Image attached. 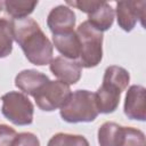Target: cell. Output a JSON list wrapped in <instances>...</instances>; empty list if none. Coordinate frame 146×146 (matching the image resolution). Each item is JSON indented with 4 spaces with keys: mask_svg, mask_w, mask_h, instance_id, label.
Here are the masks:
<instances>
[{
    "mask_svg": "<svg viewBox=\"0 0 146 146\" xmlns=\"http://www.w3.org/2000/svg\"><path fill=\"white\" fill-rule=\"evenodd\" d=\"M11 30L14 40L19 44L29 62L38 66L51 62L54 46L33 18L11 19Z\"/></svg>",
    "mask_w": 146,
    "mask_h": 146,
    "instance_id": "1",
    "label": "cell"
},
{
    "mask_svg": "<svg viewBox=\"0 0 146 146\" xmlns=\"http://www.w3.org/2000/svg\"><path fill=\"white\" fill-rule=\"evenodd\" d=\"M5 10V1H0V15Z\"/></svg>",
    "mask_w": 146,
    "mask_h": 146,
    "instance_id": "22",
    "label": "cell"
},
{
    "mask_svg": "<svg viewBox=\"0 0 146 146\" xmlns=\"http://www.w3.org/2000/svg\"><path fill=\"white\" fill-rule=\"evenodd\" d=\"M14 146H40V141L32 132H21L17 135Z\"/></svg>",
    "mask_w": 146,
    "mask_h": 146,
    "instance_id": "21",
    "label": "cell"
},
{
    "mask_svg": "<svg viewBox=\"0 0 146 146\" xmlns=\"http://www.w3.org/2000/svg\"><path fill=\"white\" fill-rule=\"evenodd\" d=\"M145 7L146 1H119L116 2V19L119 26L125 31L130 32L136 26L137 22L140 21L141 26H145Z\"/></svg>",
    "mask_w": 146,
    "mask_h": 146,
    "instance_id": "7",
    "label": "cell"
},
{
    "mask_svg": "<svg viewBox=\"0 0 146 146\" xmlns=\"http://www.w3.org/2000/svg\"><path fill=\"white\" fill-rule=\"evenodd\" d=\"M60 117L68 123L92 122L98 116L95 92L89 90H75L59 111Z\"/></svg>",
    "mask_w": 146,
    "mask_h": 146,
    "instance_id": "2",
    "label": "cell"
},
{
    "mask_svg": "<svg viewBox=\"0 0 146 146\" xmlns=\"http://www.w3.org/2000/svg\"><path fill=\"white\" fill-rule=\"evenodd\" d=\"M67 5L76 7L79 10L88 15L87 22L96 30L104 32L112 27L115 11L106 1L95 0H81V1H67Z\"/></svg>",
    "mask_w": 146,
    "mask_h": 146,
    "instance_id": "5",
    "label": "cell"
},
{
    "mask_svg": "<svg viewBox=\"0 0 146 146\" xmlns=\"http://www.w3.org/2000/svg\"><path fill=\"white\" fill-rule=\"evenodd\" d=\"M52 46L58 50L63 57L75 60L80 56V39L75 31L52 35Z\"/></svg>",
    "mask_w": 146,
    "mask_h": 146,
    "instance_id": "13",
    "label": "cell"
},
{
    "mask_svg": "<svg viewBox=\"0 0 146 146\" xmlns=\"http://www.w3.org/2000/svg\"><path fill=\"white\" fill-rule=\"evenodd\" d=\"M49 65L51 73L58 79V81L67 86L75 84L81 78L82 67L80 63L76 60L67 59L63 56H58L52 58Z\"/></svg>",
    "mask_w": 146,
    "mask_h": 146,
    "instance_id": "8",
    "label": "cell"
},
{
    "mask_svg": "<svg viewBox=\"0 0 146 146\" xmlns=\"http://www.w3.org/2000/svg\"><path fill=\"white\" fill-rule=\"evenodd\" d=\"M13 40L11 21L6 17H0V58L10 55L13 50Z\"/></svg>",
    "mask_w": 146,
    "mask_h": 146,
    "instance_id": "18",
    "label": "cell"
},
{
    "mask_svg": "<svg viewBox=\"0 0 146 146\" xmlns=\"http://www.w3.org/2000/svg\"><path fill=\"white\" fill-rule=\"evenodd\" d=\"M2 115L16 125H27L33 122L34 106L32 102L19 91H9L1 97Z\"/></svg>",
    "mask_w": 146,
    "mask_h": 146,
    "instance_id": "4",
    "label": "cell"
},
{
    "mask_svg": "<svg viewBox=\"0 0 146 146\" xmlns=\"http://www.w3.org/2000/svg\"><path fill=\"white\" fill-rule=\"evenodd\" d=\"M70 86L60 81L49 80L34 96L36 106L46 112H51L60 108L71 95Z\"/></svg>",
    "mask_w": 146,
    "mask_h": 146,
    "instance_id": "6",
    "label": "cell"
},
{
    "mask_svg": "<svg viewBox=\"0 0 146 146\" xmlns=\"http://www.w3.org/2000/svg\"><path fill=\"white\" fill-rule=\"evenodd\" d=\"M121 125L115 122H105L98 129L99 146H117Z\"/></svg>",
    "mask_w": 146,
    "mask_h": 146,
    "instance_id": "16",
    "label": "cell"
},
{
    "mask_svg": "<svg viewBox=\"0 0 146 146\" xmlns=\"http://www.w3.org/2000/svg\"><path fill=\"white\" fill-rule=\"evenodd\" d=\"M121 92L122 91L117 87L103 81L102 86L95 92V100L98 113H113L119 106Z\"/></svg>",
    "mask_w": 146,
    "mask_h": 146,
    "instance_id": "11",
    "label": "cell"
},
{
    "mask_svg": "<svg viewBox=\"0 0 146 146\" xmlns=\"http://www.w3.org/2000/svg\"><path fill=\"white\" fill-rule=\"evenodd\" d=\"M47 146H90L89 141L81 135L58 132L48 141Z\"/></svg>",
    "mask_w": 146,
    "mask_h": 146,
    "instance_id": "19",
    "label": "cell"
},
{
    "mask_svg": "<svg viewBox=\"0 0 146 146\" xmlns=\"http://www.w3.org/2000/svg\"><path fill=\"white\" fill-rule=\"evenodd\" d=\"M38 1H5V10L6 13L13 17V19H21L27 17L31 13H33L36 7Z\"/></svg>",
    "mask_w": 146,
    "mask_h": 146,
    "instance_id": "15",
    "label": "cell"
},
{
    "mask_svg": "<svg viewBox=\"0 0 146 146\" xmlns=\"http://www.w3.org/2000/svg\"><path fill=\"white\" fill-rule=\"evenodd\" d=\"M103 81L108 82V83L117 87L121 91H124L129 84L130 75L125 68H123L121 66L112 65L105 70Z\"/></svg>",
    "mask_w": 146,
    "mask_h": 146,
    "instance_id": "14",
    "label": "cell"
},
{
    "mask_svg": "<svg viewBox=\"0 0 146 146\" xmlns=\"http://www.w3.org/2000/svg\"><path fill=\"white\" fill-rule=\"evenodd\" d=\"M145 88L139 84L129 87L124 100V114L130 120L145 121L146 119V103Z\"/></svg>",
    "mask_w": 146,
    "mask_h": 146,
    "instance_id": "10",
    "label": "cell"
},
{
    "mask_svg": "<svg viewBox=\"0 0 146 146\" xmlns=\"http://www.w3.org/2000/svg\"><path fill=\"white\" fill-rule=\"evenodd\" d=\"M75 32L81 46L79 56L81 67L91 68L97 66L103 58V32L96 30L87 21L81 23Z\"/></svg>",
    "mask_w": 146,
    "mask_h": 146,
    "instance_id": "3",
    "label": "cell"
},
{
    "mask_svg": "<svg viewBox=\"0 0 146 146\" xmlns=\"http://www.w3.org/2000/svg\"><path fill=\"white\" fill-rule=\"evenodd\" d=\"M47 25L52 35L72 32L75 26V14L70 7L59 5L50 10Z\"/></svg>",
    "mask_w": 146,
    "mask_h": 146,
    "instance_id": "9",
    "label": "cell"
},
{
    "mask_svg": "<svg viewBox=\"0 0 146 146\" xmlns=\"http://www.w3.org/2000/svg\"><path fill=\"white\" fill-rule=\"evenodd\" d=\"M49 78L35 70H24L15 78V86L24 94L34 96L47 82Z\"/></svg>",
    "mask_w": 146,
    "mask_h": 146,
    "instance_id": "12",
    "label": "cell"
},
{
    "mask_svg": "<svg viewBox=\"0 0 146 146\" xmlns=\"http://www.w3.org/2000/svg\"><path fill=\"white\" fill-rule=\"evenodd\" d=\"M117 146H146L145 135L139 129L121 125Z\"/></svg>",
    "mask_w": 146,
    "mask_h": 146,
    "instance_id": "17",
    "label": "cell"
},
{
    "mask_svg": "<svg viewBox=\"0 0 146 146\" xmlns=\"http://www.w3.org/2000/svg\"><path fill=\"white\" fill-rule=\"evenodd\" d=\"M17 135L14 128L7 124H0V146H14Z\"/></svg>",
    "mask_w": 146,
    "mask_h": 146,
    "instance_id": "20",
    "label": "cell"
}]
</instances>
